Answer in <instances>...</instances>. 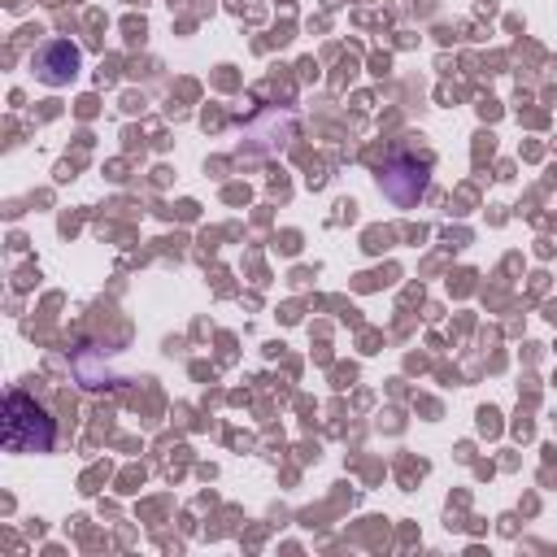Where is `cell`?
<instances>
[{"label": "cell", "instance_id": "cell-1", "mask_svg": "<svg viewBox=\"0 0 557 557\" xmlns=\"http://www.w3.org/2000/svg\"><path fill=\"white\" fill-rule=\"evenodd\" d=\"M52 444H57L52 413L26 392H9V400H4V448L9 453H48Z\"/></svg>", "mask_w": 557, "mask_h": 557}, {"label": "cell", "instance_id": "cell-2", "mask_svg": "<svg viewBox=\"0 0 557 557\" xmlns=\"http://www.w3.org/2000/svg\"><path fill=\"white\" fill-rule=\"evenodd\" d=\"M426 183H431V161L426 157H413V152H396L383 174H379V191L400 205V209H413L422 196H426Z\"/></svg>", "mask_w": 557, "mask_h": 557}, {"label": "cell", "instance_id": "cell-3", "mask_svg": "<svg viewBox=\"0 0 557 557\" xmlns=\"http://www.w3.org/2000/svg\"><path fill=\"white\" fill-rule=\"evenodd\" d=\"M78 70H83V52H78V44H70V39H48V44L35 52V78H39L44 87H65V83L78 78Z\"/></svg>", "mask_w": 557, "mask_h": 557}]
</instances>
